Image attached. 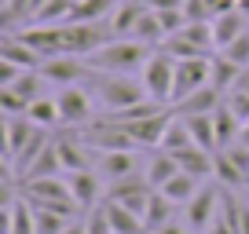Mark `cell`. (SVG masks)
<instances>
[{
    "label": "cell",
    "mask_w": 249,
    "mask_h": 234,
    "mask_svg": "<svg viewBox=\"0 0 249 234\" xmlns=\"http://www.w3.org/2000/svg\"><path fill=\"white\" fill-rule=\"evenodd\" d=\"M85 84L92 88L95 102H99L107 114H124V110H132L136 102L150 99L147 88H143V81L128 77V73H99V70H92V77H88Z\"/></svg>",
    "instance_id": "6da1fadb"
},
{
    "label": "cell",
    "mask_w": 249,
    "mask_h": 234,
    "mask_svg": "<svg viewBox=\"0 0 249 234\" xmlns=\"http://www.w3.org/2000/svg\"><path fill=\"white\" fill-rule=\"evenodd\" d=\"M150 51L154 48L143 44V40H132V37H114L110 44H103L99 51L88 55V66L99 73H140L143 66H147Z\"/></svg>",
    "instance_id": "7a4b0ae2"
},
{
    "label": "cell",
    "mask_w": 249,
    "mask_h": 234,
    "mask_svg": "<svg viewBox=\"0 0 249 234\" xmlns=\"http://www.w3.org/2000/svg\"><path fill=\"white\" fill-rule=\"evenodd\" d=\"M18 194L33 205V209H52L62 216H77V201L70 194V183H66V172L62 176H44V180H18Z\"/></svg>",
    "instance_id": "3957f363"
},
{
    "label": "cell",
    "mask_w": 249,
    "mask_h": 234,
    "mask_svg": "<svg viewBox=\"0 0 249 234\" xmlns=\"http://www.w3.org/2000/svg\"><path fill=\"white\" fill-rule=\"evenodd\" d=\"M176 55H169L165 48H154L150 51V59H147V66L140 70V81H143V88H147V95L150 99H158V102H169L172 106V81H176Z\"/></svg>",
    "instance_id": "277c9868"
},
{
    "label": "cell",
    "mask_w": 249,
    "mask_h": 234,
    "mask_svg": "<svg viewBox=\"0 0 249 234\" xmlns=\"http://www.w3.org/2000/svg\"><path fill=\"white\" fill-rule=\"evenodd\" d=\"M55 102H59L62 128H85L88 121H95V95H92V88H85V84L59 88Z\"/></svg>",
    "instance_id": "5b68a950"
},
{
    "label": "cell",
    "mask_w": 249,
    "mask_h": 234,
    "mask_svg": "<svg viewBox=\"0 0 249 234\" xmlns=\"http://www.w3.org/2000/svg\"><path fill=\"white\" fill-rule=\"evenodd\" d=\"M213 84V55L202 59H179L176 63V81H172V106L183 102L187 95H195L198 88Z\"/></svg>",
    "instance_id": "8992f818"
},
{
    "label": "cell",
    "mask_w": 249,
    "mask_h": 234,
    "mask_svg": "<svg viewBox=\"0 0 249 234\" xmlns=\"http://www.w3.org/2000/svg\"><path fill=\"white\" fill-rule=\"evenodd\" d=\"M220 194H224V187H216V183L205 180V187L187 201V219H183V223L191 227L195 234H205L213 223H216V216H220Z\"/></svg>",
    "instance_id": "52a82bcc"
},
{
    "label": "cell",
    "mask_w": 249,
    "mask_h": 234,
    "mask_svg": "<svg viewBox=\"0 0 249 234\" xmlns=\"http://www.w3.org/2000/svg\"><path fill=\"white\" fill-rule=\"evenodd\" d=\"M40 77L48 81V84H85L88 77H92V66H88V59H81V55H55V59H44L40 63Z\"/></svg>",
    "instance_id": "ba28073f"
},
{
    "label": "cell",
    "mask_w": 249,
    "mask_h": 234,
    "mask_svg": "<svg viewBox=\"0 0 249 234\" xmlns=\"http://www.w3.org/2000/svg\"><path fill=\"white\" fill-rule=\"evenodd\" d=\"M150 194H154V187H150L147 172H136V176H128V180L110 183L103 201H117V205H124V209H132V212H140V216H143V209H147Z\"/></svg>",
    "instance_id": "9c48e42d"
},
{
    "label": "cell",
    "mask_w": 249,
    "mask_h": 234,
    "mask_svg": "<svg viewBox=\"0 0 249 234\" xmlns=\"http://www.w3.org/2000/svg\"><path fill=\"white\" fill-rule=\"evenodd\" d=\"M55 150H59V161H62V172H81V168H95L99 161V150H92L77 132H62L55 135Z\"/></svg>",
    "instance_id": "30bf717a"
},
{
    "label": "cell",
    "mask_w": 249,
    "mask_h": 234,
    "mask_svg": "<svg viewBox=\"0 0 249 234\" xmlns=\"http://www.w3.org/2000/svg\"><path fill=\"white\" fill-rule=\"evenodd\" d=\"M147 168V161L140 157V150H107L99 154L95 161V172L103 176V183H117V180H128L136 172Z\"/></svg>",
    "instance_id": "8fae6325"
},
{
    "label": "cell",
    "mask_w": 249,
    "mask_h": 234,
    "mask_svg": "<svg viewBox=\"0 0 249 234\" xmlns=\"http://www.w3.org/2000/svg\"><path fill=\"white\" fill-rule=\"evenodd\" d=\"M172 117H176V110H161V114H150V117H140V121H121L124 128H128V135L136 139V147L140 150H147V147H161V139H165V132H169V125H172ZM117 121V117H114Z\"/></svg>",
    "instance_id": "7c38bea8"
},
{
    "label": "cell",
    "mask_w": 249,
    "mask_h": 234,
    "mask_svg": "<svg viewBox=\"0 0 249 234\" xmlns=\"http://www.w3.org/2000/svg\"><path fill=\"white\" fill-rule=\"evenodd\" d=\"M66 183H70V194L77 201L81 212H92L95 205H103L107 190H103V176L95 168H81V172H66Z\"/></svg>",
    "instance_id": "4fadbf2b"
},
{
    "label": "cell",
    "mask_w": 249,
    "mask_h": 234,
    "mask_svg": "<svg viewBox=\"0 0 249 234\" xmlns=\"http://www.w3.org/2000/svg\"><path fill=\"white\" fill-rule=\"evenodd\" d=\"M40 125H33L26 114H18V117H8L4 121V168H11L15 172V161H18V154L26 150V143L33 139V132H37Z\"/></svg>",
    "instance_id": "5bb4252c"
},
{
    "label": "cell",
    "mask_w": 249,
    "mask_h": 234,
    "mask_svg": "<svg viewBox=\"0 0 249 234\" xmlns=\"http://www.w3.org/2000/svg\"><path fill=\"white\" fill-rule=\"evenodd\" d=\"M18 190V187H15ZM11 190L8 198V216H4V234H37V219H33V205L22 194L15 198Z\"/></svg>",
    "instance_id": "9a60e30c"
},
{
    "label": "cell",
    "mask_w": 249,
    "mask_h": 234,
    "mask_svg": "<svg viewBox=\"0 0 249 234\" xmlns=\"http://www.w3.org/2000/svg\"><path fill=\"white\" fill-rule=\"evenodd\" d=\"M0 59H8V63L22 66V70H40V63H44V55L33 51V48L26 44L18 33H8V37H4V44H0Z\"/></svg>",
    "instance_id": "2e32d148"
},
{
    "label": "cell",
    "mask_w": 249,
    "mask_h": 234,
    "mask_svg": "<svg viewBox=\"0 0 249 234\" xmlns=\"http://www.w3.org/2000/svg\"><path fill=\"white\" fill-rule=\"evenodd\" d=\"M172 157H176L179 172L195 176V180H213V172H216V154H209V150H202V147H191V150L172 154Z\"/></svg>",
    "instance_id": "e0dca14e"
},
{
    "label": "cell",
    "mask_w": 249,
    "mask_h": 234,
    "mask_svg": "<svg viewBox=\"0 0 249 234\" xmlns=\"http://www.w3.org/2000/svg\"><path fill=\"white\" fill-rule=\"evenodd\" d=\"M224 99H227V95L220 92V88L205 84V88H198L195 95H187L183 102H176V106H172V110H176L179 117H195V114H213V110H216V106H220V102H224Z\"/></svg>",
    "instance_id": "ac0fdd59"
},
{
    "label": "cell",
    "mask_w": 249,
    "mask_h": 234,
    "mask_svg": "<svg viewBox=\"0 0 249 234\" xmlns=\"http://www.w3.org/2000/svg\"><path fill=\"white\" fill-rule=\"evenodd\" d=\"M246 30H249V18L242 15L238 8H231V11H224V15L213 18V33H216V48H220V51H224L234 37H242Z\"/></svg>",
    "instance_id": "d6986e66"
},
{
    "label": "cell",
    "mask_w": 249,
    "mask_h": 234,
    "mask_svg": "<svg viewBox=\"0 0 249 234\" xmlns=\"http://www.w3.org/2000/svg\"><path fill=\"white\" fill-rule=\"evenodd\" d=\"M213 125H216L220 150H227V147H234V143H238V135H242V121H238V114L227 106V99L220 102L216 110H213Z\"/></svg>",
    "instance_id": "ffe728a7"
},
{
    "label": "cell",
    "mask_w": 249,
    "mask_h": 234,
    "mask_svg": "<svg viewBox=\"0 0 249 234\" xmlns=\"http://www.w3.org/2000/svg\"><path fill=\"white\" fill-rule=\"evenodd\" d=\"M128 37L143 40V44H150V48H161L165 44V26H161V18H158V11L154 8H143V15L136 18V26H132Z\"/></svg>",
    "instance_id": "44dd1931"
},
{
    "label": "cell",
    "mask_w": 249,
    "mask_h": 234,
    "mask_svg": "<svg viewBox=\"0 0 249 234\" xmlns=\"http://www.w3.org/2000/svg\"><path fill=\"white\" fill-rule=\"evenodd\" d=\"M176 209H179L176 201H169L161 190H154L150 201H147V209H143V227H147V234L158 231V227H165L169 219H176Z\"/></svg>",
    "instance_id": "7402d4cb"
},
{
    "label": "cell",
    "mask_w": 249,
    "mask_h": 234,
    "mask_svg": "<svg viewBox=\"0 0 249 234\" xmlns=\"http://www.w3.org/2000/svg\"><path fill=\"white\" fill-rule=\"evenodd\" d=\"M44 176H62V161H59V150H55V135H52V143L33 157V165L18 176V180H44Z\"/></svg>",
    "instance_id": "603a6c76"
},
{
    "label": "cell",
    "mask_w": 249,
    "mask_h": 234,
    "mask_svg": "<svg viewBox=\"0 0 249 234\" xmlns=\"http://www.w3.org/2000/svg\"><path fill=\"white\" fill-rule=\"evenodd\" d=\"M107 205V216H110V227H114V234H147V227H143V216L132 209H124V205L117 201H103Z\"/></svg>",
    "instance_id": "cb8c5ba5"
},
{
    "label": "cell",
    "mask_w": 249,
    "mask_h": 234,
    "mask_svg": "<svg viewBox=\"0 0 249 234\" xmlns=\"http://www.w3.org/2000/svg\"><path fill=\"white\" fill-rule=\"evenodd\" d=\"M187 128H191V135H195V143L202 150H209V154H216L220 150V139H216V125H213V114H195V117H183Z\"/></svg>",
    "instance_id": "d4e9b609"
},
{
    "label": "cell",
    "mask_w": 249,
    "mask_h": 234,
    "mask_svg": "<svg viewBox=\"0 0 249 234\" xmlns=\"http://www.w3.org/2000/svg\"><path fill=\"white\" fill-rule=\"evenodd\" d=\"M117 4L121 0H77L70 22H103V18H110L117 11Z\"/></svg>",
    "instance_id": "484cf974"
},
{
    "label": "cell",
    "mask_w": 249,
    "mask_h": 234,
    "mask_svg": "<svg viewBox=\"0 0 249 234\" xmlns=\"http://www.w3.org/2000/svg\"><path fill=\"white\" fill-rule=\"evenodd\" d=\"M26 117H30L33 125H40V128H62V117H59V102H55V95H40V99H33L30 110H26Z\"/></svg>",
    "instance_id": "4316f807"
},
{
    "label": "cell",
    "mask_w": 249,
    "mask_h": 234,
    "mask_svg": "<svg viewBox=\"0 0 249 234\" xmlns=\"http://www.w3.org/2000/svg\"><path fill=\"white\" fill-rule=\"evenodd\" d=\"M158 190H161V194L169 198V201H176V205H187L191 198L198 194V190H202V180L187 176V172H176V176H172V180L165 183V187H158Z\"/></svg>",
    "instance_id": "83f0119b"
},
{
    "label": "cell",
    "mask_w": 249,
    "mask_h": 234,
    "mask_svg": "<svg viewBox=\"0 0 249 234\" xmlns=\"http://www.w3.org/2000/svg\"><path fill=\"white\" fill-rule=\"evenodd\" d=\"M143 172H147L150 187L158 190V187H165V183H169L172 176L179 172V165H176V157H172L169 150H158V154H154V157L147 161V168H143Z\"/></svg>",
    "instance_id": "f1b7e54d"
},
{
    "label": "cell",
    "mask_w": 249,
    "mask_h": 234,
    "mask_svg": "<svg viewBox=\"0 0 249 234\" xmlns=\"http://www.w3.org/2000/svg\"><path fill=\"white\" fill-rule=\"evenodd\" d=\"M191 147H198V143H195V135H191V128H187V121L176 114L158 150H169V154H183V150H191Z\"/></svg>",
    "instance_id": "f546056e"
},
{
    "label": "cell",
    "mask_w": 249,
    "mask_h": 234,
    "mask_svg": "<svg viewBox=\"0 0 249 234\" xmlns=\"http://www.w3.org/2000/svg\"><path fill=\"white\" fill-rule=\"evenodd\" d=\"M213 180H216L220 187H238V183L246 180V172L238 168L231 150H216V172H213Z\"/></svg>",
    "instance_id": "4dcf8cb0"
},
{
    "label": "cell",
    "mask_w": 249,
    "mask_h": 234,
    "mask_svg": "<svg viewBox=\"0 0 249 234\" xmlns=\"http://www.w3.org/2000/svg\"><path fill=\"white\" fill-rule=\"evenodd\" d=\"M238 73H242V66H238V63H231L227 55H216V59H213V88H220L224 95L234 88Z\"/></svg>",
    "instance_id": "1f68e13d"
},
{
    "label": "cell",
    "mask_w": 249,
    "mask_h": 234,
    "mask_svg": "<svg viewBox=\"0 0 249 234\" xmlns=\"http://www.w3.org/2000/svg\"><path fill=\"white\" fill-rule=\"evenodd\" d=\"M33 219H37V234H62L66 227L73 223L70 216L52 212V209H33Z\"/></svg>",
    "instance_id": "d6a6232c"
},
{
    "label": "cell",
    "mask_w": 249,
    "mask_h": 234,
    "mask_svg": "<svg viewBox=\"0 0 249 234\" xmlns=\"http://www.w3.org/2000/svg\"><path fill=\"white\" fill-rule=\"evenodd\" d=\"M224 55L231 59V63H238V66H249V30L242 33V37H234L231 44L224 48Z\"/></svg>",
    "instance_id": "836d02e7"
},
{
    "label": "cell",
    "mask_w": 249,
    "mask_h": 234,
    "mask_svg": "<svg viewBox=\"0 0 249 234\" xmlns=\"http://www.w3.org/2000/svg\"><path fill=\"white\" fill-rule=\"evenodd\" d=\"M227 106L238 114V121L246 125L249 121V92H227Z\"/></svg>",
    "instance_id": "e575fe53"
},
{
    "label": "cell",
    "mask_w": 249,
    "mask_h": 234,
    "mask_svg": "<svg viewBox=\"0 0 249 234\" xmlns=\"http://www.w3.org/2000/svg\"><path fill=\"white\" fill-rule=\"evenodd\" d=\"M18 77H22V66L8 63V59H0V88H11Z\"/></svg>",
    "instance_id": "d590c367"
},
{
    "label": "cell",
    "mask_w": 249,
    "mask_h": 234,
    "mask_svg": "<svg viewBox=\"0 0 249 234\" xmlns=\"http://www.w3.org/2000/svg\"><path fill=\"white\" fill-rule=\"evenodd\" d=\"M150 234H195L187 223H176V219H169L165 227H158V231H150Z\"/></svg>",
    "instance_id": "8d00e7d4"
},
{
    "label": "cell",
    "mask_w": 249,
    "mask_h": 234,
    "mask_svg": "<svg viewBox=\"0 0 249 234\" xmlns=\"http://www.w3.org/2000/svg\"><path fill=\"white\" fill-rule=\"evenodd\" d=\"M147 8H183L187 0H143Z\"/></svg>",
    "instance_id": "74e56055"
},
{
    "label": "cell",
    "mask_w": 249,
    "mask_h": 234,
    "mask_svg": "<svg viewBox=\"0 0 249 234\" xmlns=\"http://www.w3.org/2000/svg\"><path fill=\"white\" fill-rule=\"evenodd\" d=\"M205 234H234V231H231V227H227L224 219L216 216V223H213V227H209V231H205Z\"/></svg>",
    "instance_id": "f35d334b"
},
{
    "label": "cell",
    "mask_w": 249,
    "mask_h": 234,
    "mask_svg": "<svg viewBox=\"0 0 249 234\" xmlns=\"http://www.w3.org/2000/svg\"><path fill=\"white\" fill-rule=\"evenodd\" d=\"M62 234H88V227H85V223H81V219H73V223H70V227H66V231H62Z\"/></svg>",
    "instance_id": "ab89813d"
},
{
    "label": "cell",
    "mask_w": 249,
    "mask_h": 234,
    "mask_svg": "<svg viewBox=\"0 0 249 234\" xmlns=\"http://www.w3.org/2000/svg\"><path fill=\"white\" fill-rule=\"evenodd\" d=\"M238 234H249V201L242 205V231Z\"/></svg>",
    "instance_id": "60d3db41"
},
{
    "label": "cell",
    "mask_w": 249,
    "mask_h": 234,
    "mask_svg": "<svg viewBox=\"0 0 249 234\" xmlns=\"http://www.w3.org/2000/svg\"><path fill=\"white\" fill-rule=\"evenodd\" d=\"M238 11H242L246 18H249V0H238Z\"/></svg>",
    "instance_id": "b9f144b4"
}]
</instances>
